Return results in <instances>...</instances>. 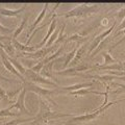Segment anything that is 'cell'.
<instances>
[{
	"instance_id": "obj_28",
	"label": "cell",
	"mask_w": 125,
	"mask_h": 125,
	"mask_svg": "<svg viewBox=\"0 0 125 125\" xmlns=\"http://www.w3.org/2000/svg\"><path fill=\"white\" fill-rule=\"evenodd\" d=\"M45 66V64H44V61H40L38 62V64L36 65V66H33V67H31V70H32L33 72H36V73H40L41 71H42V69H43V67Z\"/></svg>"
},
{
	"instance_id": "obj_5",
	"label": "cell",
	"mask_w": 125,
	"mask_h": 125,
	"mask_svg": "<svg viewBox=\"0 0 125 125\" xmlns=\"http://www.w3.org/2000/svg\"><path fill=\"white\" fill-rule=\"evenodd\" d=\"M24 78L26 80L30 81V83H33L37 84L41 83V84H46V85H51V87H54V88H58L56 83H54V81L50 80L46 77H43L40 73L33 72L31 69H26V72L24 74Z\"/></svg>"
},
{
	"instance_id": "obj_27",
	"label": "cell",
	"mask_w": 125,
	"mask_h": 125,
	"mask_svg": "<svg viewBox=\"0 0 125 125\" xmlns=\"http://www.w3.org/2000/svg\"><path fill=\"white\" fill-rule=\"evenodd\" d=\"M113 85L118 87L116 91H112L113 94H125V83H113Z\"/></svg>"
},
{
	"instance_id": "obj_22",
	"label": "cell",
	"mask_w": 125,
	"mask_h": 125,
	"mask_svg": "<svg viewBox=\"0 0 125 125\" xmlns=\"http://www.w3.org/2000/svg\"><path fill=\"white\" fill-rule=\"evenodd\" d=\"M27 19H28V15H26L25 17L23 18V20H22V22H21V24L19 25V26L17 27V29L14 31V34H13V39H14V40H17L18 36L22 32V30L24 29V27H25V25H26V22H27Z\"/></svg>"
},
{
	"instance_id": "obj_26",
	"label": "cell",
	"mask_w": 125,
	"mask_h": 125,
	"mask_svg": "<svg viewBox=\"0 0 125 125\" xmlns=\"http://www.w3.org/2000/svg\"><path fill=\"white\" fill-rule=\"evenodd\" d=\"M17 116H19V114H17V113H11L10 109H9V108L0 109V118H2V117H17Z\"/></svg>"
},
{
	"instance_id": "obj_7",
	"label": "cell",
	"mask_w": 125,
	"mask_h": 125,
	"mask_svg": "<svg viewBox=\"0 0 125 125\" xmlns=\"http://www.w3.org/2000/svg\"><path fill=\"white\" fill-rule=\"evenodd\" d=\"M26 90L23 88L22 89V91L21 93L18 95V99L17 101L14 103V104H11L10 107H7L9 109H13V108H17L19 112H20V114H25L27 116H29L30 115V112L28 111V109L26 108L25 106V96H26Z\"/></svg>"
},
{
	"instance_id": "obj_25",
	"label": "cell",
	"mask_w": 125,
	"mask_h": 125,
	"mask_svg": "<svg viewBox=\"0 0 125 125\" xmlns=\"http://www.w3.org/2000/svg\"><path fill=\"white\" fill-rule=\"evenodd\" d=\"M88 38H84L83 37L81 34L79 33H74L72 34V36H70V37H67V39H66V43H68V42H77V43H80V42H83V41H85Z\"/></svg>"
},
{
	"instance_id": "obj_6",
	"label": "cell",
	"mask_w": 125,
	"mask_h": 125,
	"mask_svg": "<svg viewBox=\"0 0 125 125\" xmlns=\"http://www.w3.org/2000/svg\"><path fill=\"white\" fill-rule=\"evenodd\" d=\"M54 48H55V45H52L51 47L41 48V49H38L33 52H22L21 55L26 56L28 58H32V60H40V58H45L46 56H48L54 50Z\"/></svg>"
},
{
	"instance_id": "obj_18",
	"label": "cell",
	"mask_w": 125,
	"mask_h": 125,
	"mask_svg": "<svg viewBox=\"0 0 125 125\" xmlns=\"http://www.w3.org/2000/svg\"><path fill=\"white\" fill-rule=\"evenodd\" d=\"M9 60H10V62H11V65H13L14 67L17 69V71L20 73L21 75H23V77H24V74H25V72H26V68L17 60V58H15L14 56H13V57L9 56Z\"/></svg>"
},
{
	"instance_id": "obj_37",
	"label": "cell",
	"mask_w": 125,
	"mask_h": 125,
	"mask_svg": "<svg viewBox=\"0 0 125 125\" xmlns=\"http://www.w3.org/2000/svg\"><path fill=\"white\" fill-rule=\"evenodd\" d=\"M1 89H2V88H1V87H0V90H1Z\"/></svg>"
},
{
	"instance_id": "obj_24",
	"label": "cell",
	"mask_w": 125,
	"mask_h": 125,
	"mask_svg": "<svg viewBox=\"0 0 125 125\" xmlns=\"http://www.w3.org/2000/svg\"><path fill=\"white\" fill-rule=\"evenodd\" d=\"M36 117H31V118H27V119H16V120H11L10 122L4 123L2 125H19V124H22V123H26V122H31V121H34Z\"/></svg>"
},
{
	"instance_id": "obj_34",
	"label": "cell",
	"mask_w": 125,
	"mask_h": 125,
	"mask_svg": "<svg viewBox=\"0 0 125 125\" xmlns=\"http://www.w3.org/2000/svg\"><path fill=\"white\" fill-rule=\"evenodd\" d=\"M115 79H120V80H123V81H125V76H121V77H116Z\"/></svg>"
},
{
	"instance_id": "obj_13",
	"label": "cell",
	"mask_w": 125,
	"mask_h": 125,
	"mask_svg": "<svg viewBox=\"0 0 125 125\" xmlns=\"http://www.w3.org/2000/svg\"><path fill=\"white\" fill-rule=\"evenodd\" d=\"M48 6H49V3H46V4H44V6H43V10L40 11V14L38 15V17L37 19L34 20V22L32 23V24L30 25L29 27V29H28V32H27V37H30L31 36V33L34 31V29L37 28V26L39 23H41L43 20H44V18H45V16H46V13H47V9H48Z\"/></svg>"
},
{
	"instance_id": "obj_4",
	"label": "cell",
	"mask_w": 125,
	"mask_h": 125,
	"mask_svg": "<svg viewBox=\"0 0 125 125\" xmlns=\"http://www.w3.org/2000/svg\"><path fill=\"white\" fill-rule=\"evenodd\" d=\"M22 83H23V87L22 88H24L26 91H30V92L36 93V94H38V95L40 96V98H46L47 102L49 101V102H51L52 104L57 105L56 102H54V101L51 99V96L54 95V94H56V90H49V89L42 88L39 84L30 83V81L26 80V79H23Z\"/></svg>"
},
{
	"instance_id": "obj_11",
	"label": "cell",
	"mask_w": 125,
	"mask_h": 125,
	"mask_svg": "<svg viewBox=\"0 0 125 125\" xmlns=\"http://www.w3.org/2000/svg\"><path fill=\"white\" fill-rule=\"evenodd\" d=\"M88 69H92V67H89V66H76V67H72L69 69H64L62 71H57L54 74H57V75H62V76H74V75H81L80 72H83Z\"/></svg>"
},
{
	"instance_id": "obj_33",
	"label": "cell",
	"mask_w": 125,
	"mask_h": 125,
	"mask_svg": "<svg viewBox=\"0 0 125 125\" xmlns=\"http://www.w3.org/2000/svg\"><path fill=\"white\" fill-rule=\"evenodd\" d=\"M124 28H125V18L123 19V21L120 23V25H119V27H118L119 30H123Z\"/></svg>"
},
{
	"instance_id": "obj_20",
	"label": "cell",
	"mask_w": 125,
	"mask_h": 125,
	"mask_svg": "<svg viewBox=\"0 0 125 125\" xmlns=\"http://www.w3.org/2000/svg\"><path fill=\"white\" fill-rule=\"evenodd\" d=\"M65 28H66V24L64 23L62 26H61V28H60V33H58V37L56 39V41L54 42V44L53 45H58V44H64L65 41H66V39H67V36L65 34Z\"/></svg>"
},
{
	"instance_id": "obj_38",
	"label": "cell",
	"mask_w": 125,
	"mask_h": 125,
	"mask_svg": "<svg viewBox=\"0 0 125 125\" xmlns=\"http://www.w3.org/2000/svg\"><path fill=\"white\" fill-rule=\"evenodd\" d=\"M45 125H46V124H45Z\"/></svg>"
},
{
	"instance_id": "obj_19",
	"label": "cell",
	"mask_w": 125,
	"mask_h": 125,
	"mask_svg": "<svg viewBox=\"0 0 125 125\" xmlns=\"http://www.w3.org/2000/svg\"><path fill=\"white\" fill-rule=\"evenodd\" d=\"M112 40H114V39H113V37H109V36H108V37L105 38L104 40H103V41H102V42H101L100 44H99V46L97 47V48H96V49L93 51V53L91 54V57H94V56H95L97 53H99V52H100V51H101V50H102L103 48H105V47H106V46L109 44V43H111V41H112Z\"/></svg>"
},
{
	"instance_id": "obj_8",
	"label": "cell",
	"mask_w": 125,
	"mask_h": 125,
	"mask_svg": "<svg viewBox=\"0 0 125 125\" xmlns=\"http://www.w3.org/2000/svg\"><path fill=\"white\" fill-rule=\"evenodd\" d=\"M116 24H117V21H115V22H114V24H113V26H111L108 29H106V30L102 31V32H101V33L99 34V36H97V37L95 38V40L93 41V43H92V44L90 45V47H89V54H92L94 50H95V49L97 48V47L99 46L100 43L102 42L105 38L108 37L109 34L112 33V31L114 30V28H115Z\"/></svg>"
},
{
	"instance_id": "obj_2",
	"label": "cell",
	"mask_w": 125,
	"mask_h": 125,
	"mask_svg": "<svg viewBox=\"0 0 125 125\" xmlns=\"http://www.w3.org/2000/svg\"><path fill=\"white\" fill-rule=\"evenodd\" d=\"M70 116H72V115L52 112L51 109H50L49 105L47 104V101L43 100V98H40V111H39L38 115L36 116L34 123H39V122L46 123L47 121L52 120V119H58V118H62V117H70Z\"/></svg>"
},
{
	"instance_id": "obj_15",
	"label": "cell",
	"mask_w": 125,
	"mask_h": 125,
	"mask_svg": "<svg viewBox=\"0 0 125 125\" xmlns=\"http://www.w3.org/2000/svg\"><path fill=\"white\" fill-rule=\"evenodd\" d=\"M11 44H13V46L15 47V49H18L19 51L22 52H33L36 51V49H34L33 46H27V45H24V44H21L19 41L17 40H14L11 41Z\"/></svg>"
},
{
	"instance_id": "obj_32",
	"label": "cell",
	"mask_w": 125,
	"mask_h": 125,
	"mask_svg": "<svg viewBox=\"0 0 125 125\" xmlns=\"http://www.w3.org/2000/svg\"><path fill=\"white\" fill-rule=\"evenodd\" d=\"M120 34H124V39H125V28H124L123 30H119V31H118V32H117L116 34H114V36H113V39L117 38L118 36H120Z\"/></svg>"
},
{
	"instance_id": "obj_31",
	"label": "cell",
	"mask_w": 125,
	"mask_h": 125,
	"mask_svg": "<svg viewBox=\"0 0 125 125\" xmlns=\"http://www.w3.org/2000/svg\"><path fill=\"white\" fill-rule=\"evenodd\" d=\"M11 41H13V37H5V36H1V34H0V43L11 42Z\"/></svg>"
},
{
	"instance_id": "obj_9",
	"label": "cell",
	"mask_w": 125,
	"mask_h": 125,
	"mask_svg": "<svg viewBox=\"0 0 125 125\" xmlns=\"http://www.w3.org/2000/svg\"><path fill=\"white\" fill-rule=\"evenodd\" d=\"M56 24H57V20H56V16H55V14H53V16H52V20H51V23L49 24V27H48V31H47V33H46V36H45V38L43 39V40L39 43V44H37V45H34L33 47H34V49L36 50H38V49H41L43 46H45L46 45V43L48 42V40L50 38H51V36L54 33V31L56 30Z\"/></svg>"
},
{
	"instance_id": "obj_21",
	"label": "cell",
	"mask_w": 125,
	"mask_h": 125,
	"mask_svg": "<svg viewBox=\"0 0 125 125\" xmlns=\"http://www.w3.org/2000/svg\"><path fill=\"white\" fill-rule=\"evenodd\" d=\"M77 49H78L77 47H75V48H74L71 52H69V53L66 54V58H65L64 65H62V68H64V69H66L70 64H71V62L73 61V58L75 57V54L77 52Z\"/></svg>"
},
{
	"instance_id": "obj_10",
	"label": "cell",
	"mask_w": 125,
	"mask_h": 125,
	"mask_svg": "<svg viewBox=\"0 0 125 125\" xmlns=\"http://www.w3.org/2000/svg\"><path fill=\"white\" fill-rule=\"evenodd\" d=\"M0 57H1V62H2L3 66H4V67L6 68L7 71L10 72V73H13V74H15L16 76L19 77V78H21L22 80L25 79V78L23 77V75H21V74L17 71V69H16L14 66L11 65V62H10V60H9V55H7V54L5 53V51L3 50L2 47H0Z\"/></svg>"
},
{
	"instance_id": "obj_17",
	"label": "cell",
	"mask_w": 125,
	"mask_h": 125,
	"mask_svg": "<svg viewBox=\"0 0 125 125\" xmlns=\"http://www.w3.org/2000/svg\"><path fill=\"white\" fill-rule=\"evenodd\" d=\"M105 92H99V91H93V90H89V89H81L78 90L75 92H71L70 95L71 96H84L87 94H97V95H104Z\"/></svg>"
},
{
	"instance_id": "obj_3",
	"label": "cell",
	"mask_w": 125,
	"mask_h": 125,
	"mask_svg": "<svg viewBox=\"0 0 125 125\" xmlns=\"http://www.w3.org/2000/svg\"><path fill=\"white\" fill-rule=\"evenodd\" d=\"M100 9L99 4H92L89 5L87 3H81V4L75 6L73 10H68L62 14H55L56 17H64V18H72V17H83V16H89Z\"/></svg>"
},
{
	"instance_id": "obj_12",
	"label": "cell",
	"mask_w": 125,
	"mask_h": 125,
	"mask_svg": "<svg viewBox=\"0 0 125 125\" xmlns=\"http://www.w3.org/2000/svg\"><path fill=\"white\" fill-rule=\"evenodd\" d=\"M93 81L92 83H75V84H72V85H68V87H62V88H58L56 90V94L60 93V92H75L78 91V90H81V89H88L90 87L93 85Z\"/></svg>"
},
{
	"instance_id": "obj_30",
	"label": "cell",
	"mask_w": 125,
	"mask_h": 125,
	"mask_svg": "<svg viewBox=\"0 0 125 125\" xmlns=\"http://www.w3.org/2000/svg\"><path fill=\"white\" fill-rule=\"evenodd\" d=\"M13 30H14V29L3 26L1 23H0V32H1V33H10V32H13Z\"/></svg>"
},
{
	"instance_id": "obj_29",
	"label": "cell",
	"mask_w": 125,
	"mask_h": 125,
	"mask_svg": "<svg viewBox=\"0 0 125 125\" xmlns=\"http://www.w3.org/2000/svg\"><path fill=\"white\" fill-rule=\"evenodd\" d=\"M124 18H125V6L122 7L121 10H119V11L117 13V19H118V21H123Z\"/></svg>"
},
{
	"instance_id": "obj_23",
	"label": "cell",
	"mask_w": 125,
	"mask_h": 125,
	"mask_svg": "<svg viewBox=\"0 0 125 125\" xmlns=\"http://www.w3.org/2000/svg\"><path fill=\"white\" fill-rule=\"evenodd\" d=\"M102 55H103V58H104V62L102 65L100 66H108V65H113V64H116L117 61L115 60L113 56H111V54H109L108 51H104L102 52Z\"/></svg>"
},
{
	"instance_id": "obj_35",
	"label": "cell",
	"mask_w": 125,
	"mask_h": 125,
	"mask_svg": "<svg viewBox=\"0 0 125 125\" xmlns=\"http://www.w3.org/2000/svg\"><path fill=\"white\" fill-rule=\"evenodd\" d=\"M121 65H122V67H123V69L125 70V62H121Z\"/></svg>"
},
{
	"instance_id": "obj_1",
	"label": "cell",
	"mask_w": 125,
	"mask_h": 125,
	"mask_svg": "<svg viewBox=\"0 0 125 125\" xmlns=\"http://www.w3.org/2000/svg\"><path fill=\"white\" fill-rule=\"evenodd\" d=\"M125 101L124 99H120V100H116V101H109L106 104H102L99 108H97L96 111H94L92 113H88V114H83L80 116H75L73 117L71 120H69V122H67V125H74V124H78V123H85V122H91V121L97 119L98 117L103 114L107 108H109L112 105H115L119 102H123Z\"/></svg>"
},
{
	"instance_id": "obj_14",
	"label": "cell",
	"mask_w": 125,
	"mask_h": 125,
	"mask_svg": "<svg viewBox=\"0 0 125 125\" xmlns=\"http://www.w3.org/2000/svg\"><path fill=\"white\" fill-rule=\"evenodd\" d=\"M27 7V4H23L20 9L17 10H9V9H4V7H0V15L5 16V17H17L20 14H22Z\"/></svg>"
},
{
	"instance_id": "obj_36",
	"label": "cell",
	"mask_w": 125,
	"mask_h": 125,
	"mask_svg": "<svg viewBox=\"0 0 125 125\" xmlns=\"http://www.w3.org/2000/svg\"><path fill=\"white\" fill-rule=\"evenodd\" d=\"M0 121H2V118H0Z\"/></svg>"
},
{
	"instance_id": "obj_16",
	"label": "cell",
	"mask_w": 125,
	"mask_h": 125,
	"mask_svg": "<svg viewBox=\"0 0 125 125\" xmlns=\"http://www.w3.org/2000/svg\"><path fill=\"white\" fill-rule=\"evenodd\" d=\"M87 48H88L87 45H83L81 47H79V48L77 49V52L75 54V57H74L73 61L71 62V66H73V67H76V65L78 64V62L80 61V58L83 57V55L85 53V51H87Z\"/></svg>"
}]
</instances>
